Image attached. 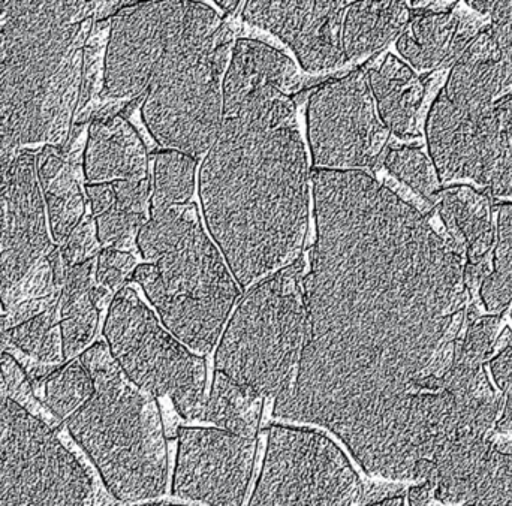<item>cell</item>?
<instances>
[{
  "label": "cell",
  "mask_w": 512,
  "mask_h": 506,
  "mask_svg": "<svg viewBox=\"0 0 512 506\" xmlns=\"http://www.w3.org/2000/svg\"><path fill=\"white\" fill-rule=\"evenodd\" d=\"M312 195L306 339L273 414L330 430L370 477L406 483L447 411L465 258L364 171L315 170Z\"/></svg>",
  "instance_id": "1"
},
{
  "label": "cell",
  "mask_w": 512,
  "mask_h": 506,
  "mask_svg": "<svg viewBox=\"0 0 512 506\" xmlns=\"http://www.w3.org/2000/svg\"><path fill=\"white\" fill-rule=\"evenodd\" d=\"M291 57L237 39L225 72L224 120L200 170L210 236L242 288L300 258L309 227L310 177L292 96Z\"/></svg>",
  "instance_id": "2"
},
{
  "label": "cell",
  "mask_w": 512,
  "mask_h": 506,
  "mask_svg": "<svg viewBox=\"0 0 512 506\" xmlns=\"http://www.w3.org/2000/svg\"><path fill=\"white\" fill-rule=\"evenodd\" d=\"M99 2H0V188L24 147L65 149Z\"/></svg>",
  "instance_id": "3"
},
{
  "label": "cell",
  "mask_w": 512,
  "mask_h": 506,
  "mask_svg": "<svg viewBox=\"0 0 512 506\" xmlns=\"http://www.w3.org/2000/svg\"><path fill=\"white\" fill-rule=\"evenodd\" d=\"M137 248L147 264L135 268L132 280L177 340L195 354H209L239 300L240 285L204 231L197 204L150 210Z\"/></svg>",
  "instance_id": "4"
},
{
  "label": "cell",
  "mask_w": 512,
  "mask_h": 506,
  "mask_svg": "<svg viewBox=\"0 0 512 506\" xmlns=\"http://www.w3.org/2000/svg\"><path fill=\"white\" fill-rule=\"evenodd\" d=\"M95 393L65 421L108 492L125 504L155 501L168 484L167 439L152 394L132 384L105 342L78 355Z\"/></svg>",
  "instance_id": "5"
},
{
  "label": "cell",
  "mask_w": 512,
  "mask_h": 506,
  "mask_svg": "<svg viewBox=\"0 0 512 506\" xmlns=\"http://www.w3.org/2000/svg\"><path fill=\"white\" fill-rule=\"evenodd\" d=\"M306 262L298 258L245 295L216 351V370L262 397L294 384L307 328Z\"/></svg>",
  "instance_id": "6"
},
{
  "label": "cell",
  "mask_w": 512,
  "mask_h": 506,
  "mask_svg": "<svg viewBox=\"0 0 512 506\" xmlns=\"http://www.w3.org/2000/svg\"><path fill=\"white\" fill-rule=\"evenodd\" d=\"M222 26L218 12L206 3H125L111 15L99 98H140L168 66L212 41Z\"/></svg>",
  "instance_id": "7"
},
{
  "label": "cell",
  "mask_w": 512,
  "mask_h": 506,
  "mask_svg": "<svg viewBox=\"0 0 512 506\" xmlns=\"http://www.w3.org/2000/svg\"><path fill=\"white\" fill-rule=\"evenodd\" d=\"M233 47V32L222 26L212 41L150 84L141 117L156 143L192 158L209 152L224 120L222 86Z\"/></svg>",
  "instance_id": "8"
},
{
  "label": "cell",
  "mask_w": 512,
  "mask_h": 506,
  "mask_svg": "<svg viewBox=\"0 0 512 506\" xmlns=\"http://www.w3.org/2000/svg\"><path fill=\"white\" fill-rule=\"evenodd\" d=\"M111 355L126 378L153 397H168L180 417L201 420L206 361L159 324L132 288L120 289L104 324Z\"/></svg>",
  "instance_id": "9"
},
{
  "label": "cell",
  "mask_w": 512,
  "mask_h": 506,
  "mask_svg": "<svg viewBox=\"0 0 512 506\" xmlns=\"http://www.w3.org/2000/svg\"><path fill=\"white\" fill-rule=\"evenodd\" d=\"M0 506H96L77 454L9 397H0Z\"/></svg>",
  "instance_id": "10"
},
{
  "label": "cell",
  "mask_w": 512,
  "mask_h": 506,
  "mask_svg": "<svg viewBox=\"0 0 512 506\" xmlns=\"http://www.w3.org/2000/svg\"><path fill=\"white\" fill-rule=\"evenodd\" d=\"M248 506H355L363 484L331 439L315 430L271 426Z\"/></svg>",
  "instance_id": "11"
},
{
  "label": "cell",
  "mask_w": 512,
  "mask_h": 506,
  "mask_svg": "<svg viewBox=\"0 0 512 506\" xmlns=\"http://www.w3.org/2000/svg\"><path fill=\"white\" fill-rule=\"evenodd\" d=\"M307 140L319 171L373 170L390 131L376 111L366 69L318 87L306 111Z\"/></svg>",
  "instance_id": "12"
},
{
  "label": "cell",
  "mask_w": 512,
  "mask_h": 506,
  "mask_svg": "<svg viewBox=\"0 0 512 506\" xmlns=\"http://www.w3.org/2000/svg\"><path fill=\"white\" fill-rule=\"evenodd\" d=\"M256 441L221 429L183 427L173 493L209 506H243L254 474Z\"/></svg>",
  "instance_id": "13"
},
{
  "label": "cell",
  "mask_w": 512,
  "mask_h": 506,
  "mask_svg": "<svg viewBox=\"0 0 512 506\" xmlns=\"http://www.w3.org/2000/svg\"><path fill=\"white\" fill-rule=\"evenodd\" d=\"M349 2L331 0H252L243 18L267 30L294 51L310 74L348 65L343 51V23Z\"/></svg>",
  "instance_id": "14"
},
{
  "label": "cell",
  "mask_w": 512,
  "mask_h": 506,
  "mask_svg": "<svg viewBox=\"0 0 512 506\" xmlns=\"http://www.w3.org/2000/svg\"><path fill=\"white\" fill-rule=\"evenodd\" d=\"M0 191L8 201L9 224L0 255V307L8 313L27 274L54 248L47 231V209L36 174V153L24 149Z\"/></svg>",
  "instance_id": "15"
},
{
  "label": "cell",
  "mask_w": 512,
  "mask_h": 506,
  "mask_svg": "<svg viewBox=\"0 0 512 506\" xmlns=\"http://www.w3.org/2000/svg\"><path fill=\"white\" fill-rule=\"evenodd\" d=\"M436 171L441 183L469 179L490 197L512 201V89L472 125Z\"/></svg>",
  "instance_id": "16"
},
{
  "label": "cell",
  "mask_w": 512,
  "mask_h": 506,
  "mask_svg": "<svg viewBox=\"0 0 512 506\" xmlns=\"http://www.w3.org/2000/svg\"><path fill=\"white\" fill-rule=\"evenodd\" d=\"M435 207L448 240L465 258L466 286L474 297L489 274V256L495 248L492 197L469 185L447 186L438 192Z\"/></svg>",
  "instance_id": "17"
},
{
  "label": "cell",
  "mask_w": 512,
  "mask_h": 506,
  "mask_svg": "<svg viewBox=\"0 0 512 506\" xmlns=\"http://www.w3.org/2000/svg\"><path fill=\"white\" fill-rule=\"evenodd\" d=\"M87 183L141 182L149 179V153L137 129L120 114L90 122L83 153Z\"/></svg>",
  "instance_id": "18"
},
{
  "label": "cell",
  "mask_w": 512,
  "mask_h": 506,
  "mask_svg": "<svg viewBox=\"0 0 512 506\" xmlns=\"http://www.w3.org/2000/svg\"><path fill=\"white\" fill-rule=\"evenodd\" d=\"M366 71L376 111L385 128L405 140L420 137L418 117L426 98V81L408 63L390 53L379 66Z\"/></svg>",
  "instance_id": "19"
},
{
  "label": "cell",
  "mask_w": 512,
  "mask_h": 506,
  "mask_svg": "<svg viewBox=\"0 0 512 506\" xmlns=\"http://www.w3.org/2000/svg\"><path fill=\"white\" fill-rule=\"evenodd\" d=\"M411 11V20L397 38L396 48L415 71L432 72L459 59L474 38L454 11Z\"/></svg>",
  "instance_id": "20"
},
{
  "label": "cell",
  "mask_w": 512,
  "mask_h": 506,
  "mask_svg": "<svg viewBox=\"0 0 512 506\" xmlns=\"http://www.w3.org/2000/svg\"><path fill=\"white\" fill-rule=\"evenodd\" d=\"M75 161L56 146H42L36 153V174L47 209L51 237L62 246L84 219L86 203L75 179Z\"/></svg>",
  "instance_id": "21"
},
{
  "label": "cell",
  "mask_w": 512,
  "mask_h": 506,
  "mask_svg": "<svg viewBox=\"0 0 512 506\" xmlns=\"http://www.w3.org/2000/svg\"><path fill=\"white\" fill-rule=\"evenodd\" d=\"M411 15L406 2H349L343 23L346 62H357L384 50L399 38Z\"/></svg>",
  "instance_id": "22"
},
{
  "label": "cell",
  "mask_w": 512,
  "mask_h": 506,
  "mask_svg": "<svg viewBox=\"0 0 512 506\" xmlns=\"http://www.w3.org/2000/svg\"><path fill=\"white\" fill-rule=\"evenodd\" d=\"M262 405L264 397L216 370L201 421L215 424L216 429L255 439Z\"/></svg>",
  "instance_id": "23"
},
{
  "label": "cell",
  "mask_w": 512,
  "mask_h": 506,
  "mask_svg": "<svg viewBox=\"0 0 512 506\" xmlns=\"http://www.w3.org/2000/svg\"><path fill=\"white\" fill-rule=\"evenodd\" d=\"M490 315H502L512 304V203L496 206V240L492 268L478 289Z\"/></svg>",
  "instance_id": "24"
},
{
  "label": "cell",
  "mask_w": 512,
  "mask_h": 506,
  "mask_svg": "<svg viewBox=\"0 0 512 506\" xmlns=\"http://www.w3.org/2000/svg\"><path fill=\"white\" fill-rule=\"evenodd\" d=\"M197 159L177 150L153 153L150 210L167 209L191 203L195 194Z\"/></svg>",
  "instance_id": "25"
},
{
  "label": "cell",
  "mask_w": 512,
  "mask_h": 506,
  "mask_svg": "<svg viewBox=\"0 0 512 506\" xmlns=\"http://www.w3.org/2000/svg\"><path fill=\"white\" fill-rule=\"evenodd\" d=\"M42 387V405L59 423H65L95 393L92 376L78 358L54 370Z\"/></svg>",
  "instance_id": "26"
},
{
  "label": "cell",
  "mask_w": 512,
  "mask_h": 506,
  "mask_svg": "<svg viewBox=\"0 0 512 506\" xmlns=\"http://www.w3.org/2000/svg\"><path fill=\"white\" fill-rule=\"evenodd\" d=\"M60 301L35 318L9 328V343L29 360L47 366H62V337L59 330Z\"/></svg>",
  "instance_id": "27"
},
{
  "label": "cell",
  "mask_w": 512,
  "mask_h": 506,
  "mask_svg": "<svg viewBox=\"0 0 512 506\" xmlns=\"http://www.w3.org/2000/svg\"><path fill=\"white\" fill-rule=\"evenodd\" d=\"M384 165L391 176L435 207L442 183L435 164L423 150L411 146L394 147L384 156Z\"/></svg>",
  "instance_id": "28"
},
{
  "label": "cell",
  "mask_w": 512,
  "mask_h": 506,
  "mask_svg": "<svg viewBox=\"0 0 512 506\" xmlns=\"http://www.w3.org/2000/svg\"><path fill=\"white\" fill-rule=\"evenodd\" d=\"M59 330L62 337L63 360L71 361L84 352L98 330L99 310L90 292L62 297L60 295Z\"/></svg>",
  "instance_id": "29"
},
{
  "label": "cell",
  "mask_w": 512,
  "mask_h": 506,
  "mask_svg": "<svg viewBox=\"0 0 512 506\" xmlns=\"http://www.w3.org/2000/svg\"><path fill=\"white\" fill-rule=\"evenodd\" d=\"M0 373H2L3 382H5L6 396L14 400L18 405L23 406L30 414L35 415L39 420L47 423L48 426H59V421L48 412V409L42 405L41 400L33 390L32 382L27 376L26 370L21 366L20 361L14 355L5 352L0 360Z\"/></svg>",
  "instance_id": "30"
},
{
  "label": "cell",
  "mask_w": 512,
  "mask_h": 506,
  "mask_svg": "<svg viewBox=\"0 0 512 506\" xmlns=\"http://www.w3.org/2000/svg\"><path fill=\"white\" fill-rule=\"evenodd\" d=\"M490 375L501 393L502 409L496 433L512 432V331L505 328L499 334L495 352L489 363Z\"/></svg>",
  "instance_id": "31"
},
{
  "label": "cell",
  "mask_w": 512,
  "mask_h": 506,
  "mask_svg": "<svg viewBox=\"0 0 512 506\" xmlns=\"http://www.w3.org/2000/svg\"><path fill=\"white\" fill-rule=\"evenodd\" d=\"M147 224V215L143 213L126 212V210L113 209L96 216V239L104 248H114L123 251L131 248L137 242L138 233Z\"/></svg>",
  "instance_id": "32"
},
{
  "label": "cell",
  "mask_w": 512,
  "mask_h": 506,
  "mask_svg": "<svg viewBox=\"0 0 512 506\" xmlns=\"http://www.w3.org/2000/svg\"><path fill=\"white\" fill-rule=\"evenodd\" d=\"M463 506H512V453H499L486 480Z\"/></svg>",
  "instance_id": "33"
},
{
  "label": "cell",
  "mask_w": 512,
  "mask_h": 506,
  "mask_svg": "<svg viewBox=\"0 0 512 506\" xmlns=\"http://www.w3.org/2000/svg\"><path fill=\"white\" fill-rule=\"evenodd\" d=\"M137 268L134 255L120 249L105 248L96 258L95 280L96 285L113 292L125 288V283L132 279Z\"/></svg>",
  "instance_id": "34"
},
{
  "label": "cell",
  "mask_w": 512,
  "mask_h": 506,
  "mask_svg": "<svg viewBox=\"0 0 512 506\" xmlns=\"http://www.w3.org/2000/svg\"><path fill=\"white\" fill-rule=\"evenodd\" d=\"M99 246L101 245L96 239L95 221L92 218H84L59 248L65 264L74 267L87 259L95 258Z\"/></svg>",
  "instance_id": "35"
},
{
  "label": "cell",
  "mask_w": 512,
  "mask_h": 506,
  "mask_svg": "<svg viewBox=\"0 0 512 506\" xmlns=\"http://www.w3.org/2000/svg\"><path fill=\"white\" fill-rule=\"evenodd\" d=\"M111 185L116 194L114 207L126 212L147 215V209H150V195H152L150 179L141 180V182H114Z\"/></svg>",
  "instance_id": "36"
},
{
  "label": "cell",
  "mask_w": 512,
  "mask_h": 506,
  "mask_svg": "<svg viewBox=\"0 0 512 506\" xmlns=\"http://www.w3.org/2000/svg\"><path fill=\"white\" fill-rule=\"evenodd\" d=\"M84 191L95 218L116 206V194L111 183H87Z\"/></svg>",
  "instance_id": "37"
},
{
  "label": "cell",
  "mask_w": 512,
  "mask_h": 506,
  "mask_svg": "<svg viewBox=\"0 0 512 506\" xmlns=\"http://www.w3.org/2000/svg\"><path fill=\"white\" fill-rule=\"evenodd\" d=\"M433 501L432 487L427 483L415 484L408 492L409 506H430Z\"/></svg>",
  "instance_id": "38"
},
{
  "label": "cell",
  "mask_w": 512,
  "mask_h": 506,
  "mask_svg": "<svg viewBox=\"0 0 512 506\" xmlns=\"http://www.w3.org/2000/svg\"><path fill=\"white\" fill-rule=\"evenodd\" d=\"M8 224V201H6L5 194L0 191V255H2L3 246H5L6 234H8Z\"/></svg>",
  "instance_id": "39"
},
{
  "label": "cell",
  "mask_w": 512,
  "mask_h": 506,
  "mask_svg": "<svg viewBox=\"0 0 512 506\" xmlns=\"http://www.w3.org/2000/svg\"><path fill=\"white\" fill-rule=\"evenodd\" d=\"M363 506H406L403 496H393V498L382 499V501L372 502Z\"/></svg>",
  "instance_id": "40"
},
{
  "label": "cell",
  "mask_w": 512,
  "mask_h": 506,
  "mask_svg": "<svg viewBox=\"0 0 512 506\" xmlns=\"http://www.w3.org/2000/svg\"><path fill=\"white\" fill-rule=\"evenodd\" d=\"M221 8L228 9V11H234L239 8L240 2H218Z\"/></svg>",
  "instance_id": "41"
},
{
  "label": "cell",
  "mask_w": 512,
  "mask_h": 506,
  "mask_svg": "<svg viewBox=\"0 0 512 506\" xmlns=\"http://www.w3.org/2000/svg\"><path fill=\"white\" fill-rule=\"evenodd\" d=\"M152 506H185V505H152Z\"/></svg>",
  "instance_id": "42"
}]
</instances>
